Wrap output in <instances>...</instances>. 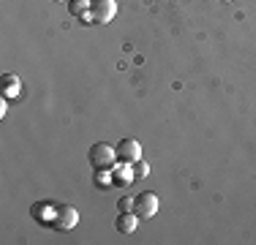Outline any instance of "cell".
<instances>
[{
	"mask_svg": "<svg viewBox=\"0 0 256 245\" xmlns=\"http://www.w3.org/2000/svg\"><path fill=\"white\" fill-rule=\"evenodd\" d=\"M88 158H90V164H93L96 172L98 169H112L114 164H118V147H112L106 142H98V144L90 147Z\"/></svg>",
	"mask_w": 256,
	"mask_h": 245,
	"instance_id": "1",
	"label": "cell"
},
{
	"mask_svg": "<svg viewBox=\"0 0 256 245\" xmlns=\"http://www.w3.org/2000/svg\"><path fill=\"white\" fill-rule=\"evenodd\" d=\"M158 207H161V202H158L156 194L144 191L139 196H134V212L139 216V220H150L158 216Z\"/></svg>",
	"mask_w": 256,
	"mask_h": 245,
	"instance_id": "2",
	"label": "cell"
},
{
	"mask_svg": "<svg viewBox=\"0 0 256 245\" xmlns=\"http://www.w3.org/2000/svg\"><path fill=\"white\" fill-rule=\"evenodd\" d=\"M93 24H109L118 16V0H90Z\"/></svg>",
	"mask_w": 256,
	"mask_h": 245,
	"instance_id": "3",
	"label": "cell"
},
{
	"mask_svg": "<svg viewBox=\"0 0 256 245\" xmlns=\"http://www.w3.org/2000/svg\"><path fill=\"white\" fill-rule=\"evenodd\" d=\"M76 224H79V210H76V207L60 204L58 210H54L52 226H54L58 232H71V229H76Z\"/></svg>",
	"mask_w": 256,
	"mask_h": 245,
	"instance_id": "4",
	"label": "cell"
},
{
	"mask_svg": "<svg viewBox=\"0 0 256 245\" xmlns=\"http://www.w3.org/2000/svg\"><path fill=\"white\" fill-rule=\"evenodd\" d=\"M118 161L120 164H136L142 161V144L136 139H123L118 144Z\"/></svg>",
	"mask_w": 256,
	"mask_h": 245,
	"instance_id": "5",
	"label": "cell"
},
{
	"mask_svg": "<svg viewBox=\"0 0 256 245\" xmlns=\"http://www.w3.org/2000/svg\"><path fill=\"white\" fill-rule=\"evenodd\" d=\"M22 93V79L16 74H3L0 76V96L3 98H20Z\"/></svg>",
	"mask_w": 256,
	"mask_h": 245,
	"instance_id": "6",
	"label": "cell"
},
{
	"mask_svg": "<svg viewBox=\"0 0 256 245\" xmlns=\"http://www.w3.org/2000/svg\"><path fill=\"white\" fill-rule=\"evenodd\" d=\"M68 11H71V16L82 20L84 24H93V16H90V0H68Z\"/></svg>",
	"mask_w": 256,
	"mask_h": 245,
	"instance_id": "7",
	"label": "cell"
},
{
	"mask_svg": "<svg viewBox=\"0 0 256 245\" xmlns=\"http://www.w3.org/2000/svg\"><path fill=\"white\" fill-rule=\"evenodd\" d=\"M118 232L120 234H134V232H136V226H139V216L136 212H120V218H118Z\"/></svg>",
	"mask_w": 256,
	"mask_h": 245,
	"instance_id": "8",
	"label": "cell"
},
{
	"mask_svg": "<svg viewBox=\"0 0 256 245\" xmlns=\"http://www.w3.org/2000/svg\"><path fill=\"white\" fill-rule=\"evenodd\" d=\"M134 180H136V174H134V164H123V166L114 172V182H118V186H131Z\"/></svg>",
	"mask_w": 256,
	"mask_h": 245,
	"instance_id": "9",
	"label": "cell"
},
{
	"mask_svg": "<svg viewBox=\"0 0 256 245\" xmlns=\"http://www.w3.org/2000/svg\"><path fill=\"white\" fill-rule=\"evenodd\" d=\"M30 212H33L36 220H46V224H52V220H54V212H50V207H46V204H33V210H30Z\"/></svg>",
	"mask_w": 256,
	"mask_h": 245,
	"instance_id": "10",
	"label": "cell"
},
{
	"mask_svg": "<svg viewBox=\"0 0 256 245\" xmlns=\"http://www.w3.org/2000/svg\"><path fill=\"white\" fill-rule=\"evenodd\" d=\"M134 174H136V180H142V177H148V174H150V164H144V161H136V164H134Z\"/></svg>",
	"mask_w": 256,
	"mask_h": 245,
	"instance_id": "11",
	"label": "cell"
},
{
	"mask_svg": "<svg viewBox=\"0 0 256 245\" xmlns=\"http://www.w3.org/2000/svg\"><path fill=\"white\" fill-rule=\"evenodd\" d=\"M118 210L120 212H131L134 210V199H131V196H123V199L118 202Z\"/></svg>",
	"mask_w": 256,
	"mask_h": 245,
	"instance_id": "12",
	"label": "cell"
},
{
	"mask_svg": "<svg viewBox=\"0 0 256 245\" xmlns=\"http://www.w3.org/2000/svg\"><path fill=\"white\" fill-rule=\"evenodd\" d=\"M6 101H8V98H0V118H6V112H8V109H6Z\"/></svg>",
	"mask_w": 256,
	"mask_h": 245,
	"instance_id": "13",
	"label": "cell"
},
{
	"mask_svg": "<svg viewBox=\"0 0 256 245\" xmlns=\"http://www.w3.org/2000/svg\"><path fill=\"white\" fill-rule=\"evenodd\" d=\"M221 3H232V0H221Z\"/></svg>",
	"mask_w": 256,
	"mask_h": 245,
	"instance_id": "14",
	"label": "cell"
},
{
	"mask_svg": "<svg viewBox=\"0 0 256 245\" xmlns=\"http://www.w3.org/2000/svg\"><path fill=\"white\" fill-rule=\"evenodd\" d=\"M54 3H63V0H54Z\"/></svg>",
	"mask_w": 256,
	"mask_h": 245,
	"instance_id": "15",
	"label": "cell"
}]
</instances>
